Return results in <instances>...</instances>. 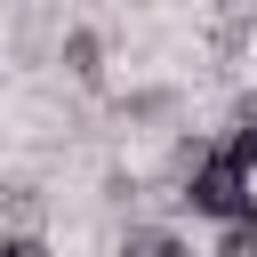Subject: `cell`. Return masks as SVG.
I'll use <instances>...</instances> for the list:
<instances>
[{"label": "cell", "mask_w": 257, "mask_h": 257, "mask_svg": "<svg viewBox=\"0 0 257 257\" xmlns=\"http://www.w3.org/2000/svg\"><path fill=\"white\" fill-rule=\"evenodd\" d=\"M177 201L193 217H209V225H241V217H257V177L233 169L225 153H209L193 177H177Z\"/></svg>", "instance_id": "cell-1"}, {"label": "cell", "mask_w": 257, "mask_h": 257, "mask_svg": "<svg viewBox=\"0 0 257 257\" xmlns=\"http://www.w3.org/2000/svg\"><path fill=\"white\" fill-rule=\"evenodd\" d=\"M56 64H64V80H80V88H96V80H104V40H96L88 24H72V32L56 40Z\"/></svg>", "instance_id": "cell-2"}, {"label": "cell", "mask_w": 257, "mask_h": 257, "mask_svg": "<svg viewBox=\"0 0 257 257\" xmlns=\"http://www.w3.org/2000/svg\"><path fill=\"white\" fill-rule=\"evenodd\" d=\"M40 209H48V193H40L32 177L0 185V233H40Z\"/></svg>", "instance_id": "cell-3"}, {"label": "cell", "mask_w": 257, "mask_h": 257, "mask_svg": "<svg viewBox=\"0 0 257 257\" xmlns=\"http://www.w3.org/2000/svg\"><path fill=\"white\" fill-rule=\"evenodd\" d=\"M120 257H193V241L177 225H128L120 233Z\"/></svg>", "instance_id": "cell-4"}, {"label": "cell", "mask_w": 257, "mask_h": 257, "mask_svg": "<svg viewBox=\"0 0 257 257\" xmlns=\"http://www.w3.org/2000/svg\"><path fill=\"white\" fill-rule=\"evenodd\" d=\"M112 112H120V120H169V112H177V88H128Z\"/></svg>", "instance_id": "cell-5"}, {"label": "cell", "mask_w": 257, "mask_h": 257, "mask_svg": "<svg viewBox=\"0 0 257 257\" xmlns=\"http://www.w3.org/2000/svg\"><path fill=\"white\" fill-rule=\"evenodd\" d=\"M209 257H257V217H241V225H217V249Z\"/></svg>", "instance_id": "cell-6"}, {"label": "cell", "mask_w": 257, "mask_h": 257, "mask_svg": "<svg viewBox=\"0 0 257 257\" xmlns=\"http://www.w3.org/2000/svg\"><path fill=\"white\" fill-rule=\"evenodd\" d=\"M217 153H225L233 169H257V120H233V137H225Z\"/></svg>", "instance_id": "cell-7"}, {"label": "cell", "mask_w": 257, "mask_h": 257, "mask_svg": "<svg viewBox=\"0 0 257 257\" xmlns=\"http://www.w3.org/2000/svg\"><path fill=\"white\" fill-rule=\"evenodd\" d=\"M0 257H48L40 233H0Z\"/></svg>", "instance_id": "cell-8"}, {"label": "cell", "mask_w": 257, "mask_h": 257, "mask_svg": "<svg viewBox=\"0 0 257 257\" xmlns=\"http://www.w3.org/2000/svg\"><path fill=\"white\" fill-rule=\"evenodd\" d=\"M128 8H153V0H128Z\"/></svg>", "instance_id": "cell-9"}]
</instances>
